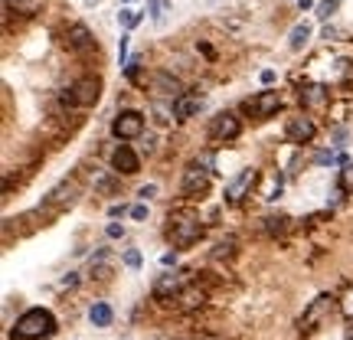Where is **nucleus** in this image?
Listing matches in <instances>:
<instances>
[{
  "mask_svg": "<svg viewBox=\"0 0 353 340\" xmlns=\"http://www.w3.org/2000/svg\"><path fill=\"white\" fill-rule=\"evenodd\" d=\"M99 95H102V82H99V79H92V75H86V79H79L73 89L66 92V102L79 105V108H88V105L99 102Z\"/></svg>",
  "mask_w": 353,
  "mask_h": 340,
  "instance_id": "obj_3",
  "label": "nucleus"
},
{
  "mask_svg": "<svg viewBox=\"0 0 353 340\" xmlns=\"http://www.w3.org/2000/svg\"><path fill=\"white\" fill-rule=\"evenodd\" d=\"M298 3H301V10H308V7L314 3V0H298Z\"/></svg>",
  "mask_w": 353,
  "mask_h": 340,
  "instance_id": "obj_35",
  "label": "nucleus"
},
{
  "mask_svg": "<svg viewBox=\"0 0 353 340\" xmlns=\"http://www.w3.org/2000/svg\"><path fill=\"white\" fill-rule=\"evenodd\" d=\"M337 7H340V0H321V3H317V16H321V20H330Z\"/></svg>",
  "mask_w": 353,
  "mask_h": 340,
  "instance_id": "obj_25",
  "label": "nucleus"
},
{
  "mask_svg": "<svg viewBox=\"0 0 353 340\" xmlns=\"http://www.w3.org/2000/svg\"><path fill=\"white\" fill-rule=\"evenodd\" d=\"M301 105L308 108V112H317L327 105V89L324 86H308V89L301 92Z\"/></svg>",
  "mask_w": 353,
  "mask_h": 340,
  "instance_id": "obj_17",
  "label": "nucleus"
},
{
  "mask_svg": "<svg viewBox=\"0 0 353 340\" xmlns=\"http://www.w3.org/2000/svg\"><path fill=\"white\" fill-rule=\"evenodd\" d=\"M125 265H128V268H141V252H138V249H125Z\"/></svg>",
  "mask_w": 353,
  "mask_h": 340,
  "instance_id": "obj_27",
  "label": "nucleus"
},
{
  "mask_svg": "<svg viewBox=\"0 0 353 340\" xmlns=\"http://www.w3.org/2000/svg\"><path fill=\"white\" fill-rule=\"evenodd\" d=\"M43 3H46V0H16V14L29 16V14H36V10H40Z\"/></svg>",
  "mask_w": 353,
  "mask_h": 340,
  "instance_id": "obj_23",
  "label": "nucleus"
},
{
  "mask_svg": "<svg viewBox=\"0 0 353 340\" xmlns=\"http://www.w3.org/2000/svg\"><path fill=\"white\" fill-rule=\"evenodd\" d=\"M200 108H203V95H200V92H196V95H187V92H183V95L174 102V118L187 121V118H193Z\"/></svg>",
  "mask_w": 353,
  "mask_h": 340,
  "instance_id": "obj_14",
  "label": "nucleus"
},
{
  "mask_svg": "<svg viewBox=\"0 0 353 340\" xmlns=\"http://www.w3.org/2000/svg\"><path fill=\"white\" fill-rule=\"evenodd\" d=\"M233 255H235V239H233V236L222 239L220 246L213 249V259H233Z\"/></svg>",
  "mask_w": 353,
  "mask_h": 340,
  "instance_id": "obj_22",
  "label": "nucleus"
},
{
  "mask_svg": "<svg viewBox=\"0 0 353 340\" xmlns=\"http://www.w3.org/2000/svg\"><path fill=\"white\" fill-rule=\"evenodd\" d=\"M125 53H128V36H121V43H118V56L125 60Z\"/></svg>",
  "mask_w": 353,
  "mask_h": 340,
  "instance_id": "obj_32",
  "label": "nucleus"
},
{
  "mask_svg": "<svg viewBox=\"0 0 353 340\" xmlns=\"http://www.w3.org/2000/svg\"><path fill=\"white\" fill-rule=\"evenodd\" d=\"M334 36H340V30H334V27H327V30H324V40H334Z\"/></svg>",
  "mask_w": 353,
  "mask_h": 340,
  "instance_id": "obj_34",
  "label": "nucleus"
},
{
  "mask_svg": "<svg viewBox=\"0 0 353 340\" xmlns=\"http://www.w3.org/2000/svg\"><path fill=\"white\" fill-rule=\"evenodd\" d=\"M125 3H134V0H125Z\"/></svg>",
  "mask_w": 353,
  "mask_h": 340,
  "instance_id": "obj_37",
  "label": "nucleus"
},
{
  "mask_svg": "<svg viewBox=\"0 0 353 340\" xmlns=\"http://www.w3.org/2000/svg\"><path fill=\"white\" fill-rule=\"evenodd\" d=\"M308 40H311V23H298V27L288 33V46H291L294 53H301V49L308 46Z\"/></svg>",
  "mask_w": 353,
  "mask_h": 340,
  "instance_id": "obj_19",
  "label": "nucleus"
},
{
  "mask_svg": "<svg viewBox=\"0 0 353 340\" xmlns=\"http://www.w3.org/2000/svg\"><path fill=\"white\" fill-rule=\"evenodd\" d=\"M112 317H115V314H112V308H108L105 301H95L92 311H88V321H92L95 327H108L112 324Z\"/></svg>",
  "mask_w": 353,
  "mask_h": 340,
  "instance_id": "obj_20",
  "label": "nucleus"
},
{
  "mask_svg": "<svg viewBox=\"0 0 353 340\" xmlns=\"http://www.w3.org/2000/svg\"><path fill=\"white\" fill-rule=\"evenodd\" d=\"M350 340H353V334H350Z\"/></svg>",
  "mask_w": 353,
  "mask_h": 340,
  "instance_id": "obj_38",
  "label": "nucleus"
},
{
  "mask_svg": "<svg viewBox=\"0 0 353 340\" xmlns=\"http://www.w3.org/2000/svg\"><path fill=\"white\" fill-rule=\"evenodd\" d=\"M66 46H69V49H75V53L88 49V46H92V33H88V27H82V23L69 27V33H66Z\"/></svg>",
  "mask_w": 353,
  "mask_h": 340,
  "instance_id": "obj_16",
  "label": "nucleus"
},
{
  "mask_svg": "<svg viewBox=\"0 0 353 340\" xmlns=\"http://www.w3.org/2000/svg\"><path fill=\"white\" fill-rule=\"evenodd\" d=\"M154 92L157 95H164V99H180L183 95V86H180V79L176 75H170V73H157L154 75Z\"/></svg>",
  "mask_w": 353,
  "mask_h": 340,
  "instance_id": "obj_13",
  "label": "nucleus"
},
{
  "mask_svg": "<svg viewBox=\"0 0 353 340\" xmlns=\"http://www.w3.org/2000/svg\"><path fill=\"white\" fill-rule=\"evenodd\" d=\"M255 180H259V174H255V170H242V174H239V177L226 187V200H229V203H239V200H242V196L255 187Z\"/></svg>",
  "mask_w": 353,
  "mask_h": 340,
  "instance_id": "obj_11",
  "label": "nucleus"
},
{
  "mask_svg": "<svg viewBox=\"0 0 353 340\" xmlns=\"http://www.w3.org/2000/svg\"><path fill=\"white\" fill-rule=\"evenodd\" d=\"M203 236V222L196 216H170V229H167V239L174 249H187L196 239Z\"/></svg>",
  "mask_w": 353,
  "mask_h": 340,
  "instance_id": "obj_2",
  "label": "nucleus"
},
{
  "mask_svg": "<svg viewBox=\"0 0 353 340\" xmlns=\"http://www.w3.org/2000/svg\"><path fill=\"white\" fill-rule=\"evenodd\" d=\"M112 134L118 141H134L144 134V115L141 112H121L115 121H112Z\"/></svg>",
  "mask_w": 353,
  "mask_h": 340,
  "instance_id": "obj_4",
  "label": "nucleus"
},
{
  "mask_svg": "<svg viewBox=\"0 0 353 340\" xmlns=\"http://www.w3.org/2000/svg\"><path fill=\"white\" fill-rule=\"evenodd\" d=\"M340 311H343L347 317H353V288L347 291V295H343V301H340Z\"/></svg>",
  "mask_w": 353,
  "mask_h": 340,
  "instance_id": "obj_28",
  "label": "nucleus"
},
{
  "mask_svg": "<svg viewBox=\"0 0 353 340\" xmlns=\"http://www.w3.org/2000/svg\"><path fill=\"white\" fill-rule=\"evenodd\" d=\"M340 190L353 193V164H347V167H343V174H340Z\"/></svg>",
  "mask_w": 353,
  "mask_h": 340,
  "instance_id": "obj_26",
  "label": "nucleus"
},
{
  "mask_svg": "<svg viewBox=\"0 0 353 340\" xmlns=\"http://www.w3.org/2000/svg\"><path fill=\"white\" fill-rule=\"evenodd\" d=\"M262 82H265V86H272V82H275V73H272V69H265V73H262Z\"/></svg>",
  "mask_w": 353,
  "mask_h": 340,
  "instance_id": "obj_33",
  "label": "nucleus"
},
{
  "mask_svg": "<svg viewBox=\"0 0 353 340\" xmlns=\"http://www.w3.org/2000/svg\"><path fill=\"white\" fill-rule=\"evenodd\" d=\"M131 220H138V222L147 220V207H144V203H138V207L131 209Z\"/></svg>",
  "mask_w": 353,
  "mask_h": 340,
  "instance_id": "obj_30",
  "label": "nucleus"
},
{
  "mask_svg": "<svg viewBox=\"0 0 353 340\" xmlns=\"http://www.w3.org/2000/svg\"><path fill=\"white\" fill-rule=\"evenodd\" d=\"M118 23H121V27H125V30H134V27H138V23H141V14H138V10H134V7H125V10H121V14H118Z\"/></svg>",
  "mask_w": 353,
  "mask_h": 340,
  "instance_id": "obj_21",
  "label": "nucleus"
},
{
  "mask_svg": "<svg viewBox=\"0 0 353 340\" xmlns=\"http://www.w3.org/2000/svg\"><path fill=\"white\" fill-rule=\"evenodd\" d=\"M203 301H206V291H203V288H200V285H196V288H183V291L176 295V304H180V308H183V311L200 308Z\"/></svg>",
  "mask_w": 353,
  "mask_h": 340,
  "instance_id": "obj_18",
  "label": "nucleus"
},
{
  "mask_svg": "<svg viewBox=\"0 0 353 340\" xmlns=\"http://www.w3.org/2000/svg\"><path fill=\"white\" fill-rule=\"evenodd\" d=\"M265 229H268V233H285V229H288V216H268V220H265Z\"/></svg>",
  "mask_w": 353,
  "mask_h": 340,
  "instance_id": "obj_24",
  "label": "nucleus"
},
{
  "mask_svg": "<svg viewBox=\"0 0 353 340\" xmlns=\"http://www.w3.org/2000/svg\"><path fill=\"white\" fill-rule=\"evenodd\" d=\"M239 131H242V125H239V118H235L233 112H220L216 118L209 121V138H213V141H220V144L235 141Z\"/></svg>",
  "mask_w": 353,
  "mask_h": 340,
  "instance_id": "obj_5",
  "label": "nucleus"
},
{
  "mask_svg": "<svg viewBox=\"0 0 353 340\" xmlns=\"http://www.w3.org/2000/svg\"><path fill=\"white\" fill-rule=\"evenodd\" d=\"M278 108H281V95H278V92H272V89L259 92L255 99H249V102H246V112H249L252 118H268V115H275Z\"/></svg>",
  "mask_w": 353,
  "mask_h": 340,
  "instance_id": "obj_6",
  "label": "nucleus"
},
{
  "mask_svg": "<svg viewBox=\"0 0 353 340\" xmlns=\"http://www.w3.org/2000/svg\"><path fill=\"white\" fill-rule=\"evenodd\" d=\"M105 233H108V239H121V233H125V229H121L118 222H108V229H105Z\"/></svg>",
  "mask_w": 353,
  "mask_h": 340,
  "instance_id": "obj_31",
  "label": "nucleus"
},
{
  "mask_svg": "<svg viewBox=\"0 0 353 340\" xmlns=\"http://www.w3.org/2000/svg\"><path fill=\"white\" fill-rule=\"evenodd\" d=\"M56 334V317L46 308H29L14 327V340H40Z\"/></svg>",
  "mask_w": 353,
  "mask_h": 340,
  "instance_id": "obj_1",
  "label": "nucleus"
},
{
  "mask_svg": "<svg viewBox=\"0 0 353 340\" xmlns=\"http://www.w3.org/2000/svg\"><path fill=\"white\" fill-rule=\"evenodd\" d=\"M330 308H334V298H330V295H317L308 304V311L301 314V327H304V330H314V327H317L324 317L330 314Z\"/></svg>",
  "mask_w": 353,
  "mask_h": 340,
  "instance_id": "obj_8",
  "label": "nucleus"
},
{
  "mask_svg": "<svg viewBox=\"0 0 353 340\" xmlns=\"http://www.w3.org/2000/svg\"><path fill=\"white\" fill-rule=\"evenodd\" d=\"M314 134H317V128H314V121L304 118V115L288 118V125H285V138H288L291 144H311Z\"/></svg>",
  "mask_w": 353,
  "mask_h": 340,
  "instance_id": "obj_9",
  "label": "nucleus"
},
{
  "mask_svg": "<svg viewBox=\"0 0 353 340\" xmlns=\"http://www.w3.org/2000/svg\"><path fill=\"white\" fill-rule=\"evenodd\" d=\"M141 200H151V196H157V183H147V187H141V193H138Z\"/></svg>",
  "mask_w": 353,
  "mask_h": 340,
  "instance_id": "obj_29",
  "label": "nucleus"
},
{
  "mask_svg": "<svg viewBox=\"0 0 353 340\" xmlns=\"http://www.w3.org/2000/svg\"><path fill=\"white\" fill-rule=\"evenodd\" d=\"M75 193H79V187L75 183H59L56 190L46 196V213H59V209H66V207H73L75 203Z\"/></svg>",
  "mask_w": 353,
  "mask_h": 340,
  "instance_id": "obj_10",
  "label": "nucleus"
},
{
  "mask_svg": "<svg viewBox=\"0 0 353 340\" xmlns=\"http://www.w3.org/2000/svg\"><path fill=\"white\" fill-rule=\"evenodd\" d=\"M95 3H102V0H88V7H95Z\"/></svg>",
  "mask_w": 353,
  "mask_h": 340,
  "instance_id": "obj_36",
  "label": "nucleus"
},
{
  "mask_svg": "<svg viewBox=\"0 0 353 340\" xmlns=\"http://www.w3.org/2000/svg\"><path fill=\"white\" fill-rule=\"evenodd\" d=\"M183 285H187V278H183V275H170V272H167V275H161V278H157V285H154V295H157V298H176L180 291H183Z\"/></svg>",
  "mask_w": 353,
  "mask_h": 340,
  "instance_id": "obj_15",
  "label": "nucleus"
},
{
  "mask_svg": "<svg viewBox=\"0 0 353 340\" xmlns=\"http://www.w3.org/2000/svg\"><path fill=\"white\" fill-rule=\"evenodd\" d=\"M209 190V170L200 164H190L183 170V196H203Z\"/></svg>",
  "mask_w": 353,
  "mask_h": 340,
  "instance_id": "obj_7",
  "label": "nucleus"
},
{
  "mask_svg": "<svg viewBox=\"0 0 353 340\" xmlns=\"http://www.w3.org/2000/svg\"><path fill=\"white\" fill-rule=\"evenodd\" d=\"M112 167H115L118 174H125V177H131L138 174V154H134L128 144H121V148L112 154Z\"/></svg>",
  "mask_w": 353,
  "mask_h": 340,
  "instance_id": "obj_12",
  "label": "nucleus"
}]
</instances>
